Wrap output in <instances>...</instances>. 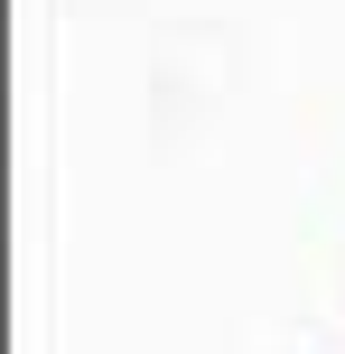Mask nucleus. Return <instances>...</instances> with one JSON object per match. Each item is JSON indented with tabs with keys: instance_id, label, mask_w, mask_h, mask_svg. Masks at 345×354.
Wrapping results in <instances>:
<instances>
[]
</instances>
